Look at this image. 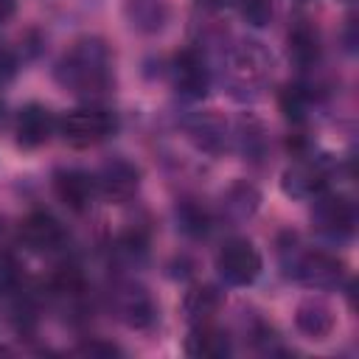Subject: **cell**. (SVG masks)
Wrapping results in <instances>:
<instances>
[{"instance_id":"6da1fadb","label":"cell","mask_w":359,"mask_h":359,"mask_svg":"<svg viewBox=\"0 0 359 359\" xmlns=\"http://www.w3.org/2000/svg\"><path fill=\"white\" fill-rule=\"evenodd\" d=\"M59 81L76 95H101L112 84V59L104 42L81 39L76 42L56 67Z\"/></svg>"},{"instance_id":"7a4b0ae2","label":"cell","mask_w":359,"mask_h":359,"mask_svg":"<svg viewBox=\"0 0 359 359\" xmlns=\"http://www.w3.org/2000/svg\"><path fill=\"white\" fill-rule=\"evenodd\" d=\"M118 121L112 112L101 109V107H81L73 109L62 118L59 132L65 137V143H70L73 149H90L104 143L109 135H115Z\"/></svg>"},{"instance_id":"3957f363","label":"cell","mask_w":359,"mask_h":359,"mask_svg":"<svg viewBox=\"0 0 359 359\" xmlns=\"http://www.w3.org/2000/svg\"><path fill=\"white\" fill-rule=\"evenodd\" d=\"M266 76H269V56L264 53V48H258V42H247L230 53L227 81L236 98L258 95V90L266 84Z\"/></svg>"},{"instance_id":"277c9868","label":"cell","mask_w":359,"mask_h":359,"mask_svg":"<svg viewBox=\"0 0 359 359\" xmlns=\"http://www.w3.org/2000/svg\"><path fill=\"white\" fill-rule=\"evenodd\" d=\"M216 269L230 286H250L261 275V252L247 238H230L216 255Z\"/></svg>"},{"instance_id":"5b68a950","label":"cell","mask_w":359,"mask_h":359,"mask_svg":"<svg viewBox=\"0 0 359 359\" xmlns=\"http://www.w3.org/2000/svg\"><path fill=\"white\" fill-rule=\"evenodd\" d=\"M171 84L188 101H196V98H202L208 93L210 73H208V65H205L199 50L185 48V50H180L174 56V62H171Z\"/></svg>"},{"instance_id":"8992f818","label":"cell","mask_w":359,"mask_h":359,"mask_svg":"<svg viewBox=\"0 0 359 359\" xmlns=\"http://www.w3.org/2000/svg\"><path fill=\"white\" fill-rule=\"evenodd\" d=\"M20 241L31 252H53L65 244V227L45 210H34L20 224Z\"/></svg>"},{"instance_id":"52a82bcc","label":"cell","mask_w":359,"mask_h":359,"mask_svg":"<svg viewBox=\"0 0 359 359\" xmlns=\"http://www.w3.org/2000/svg\"><path fill=\"white\" fill-rule=\"evenodd\" d=\"M294 278L311 289H331L342 280V261L328 252H306L294 264Z\"/></svg>"},{"instance_id":"ba28073f","label":"cell","mask_w":359,"mask_h":359,"mask_svg":"<svg viewBox=\"0 0 359 359\" xmlns=\"http://www.w3.org/2000/svg\"><path fill=\"white\" fill-rule=\"evenodd\" d=\"M323 188H325V168L311 157H300L283 171V191L289 196L314 199L323 194Z\"/></svg>"},{"instance_id":"9c48e42d","label":"cell","mask_w":359,"mask_h":359,"mask_svg":"<svg viewBox=\"0 0 359 359\" xmlns=\"http://www.w3.org/2000/svg\"><path fill=\"white\" fill-rule=\"evenodd\" d=\"M314 222L317 227L331 238H348L353 233V205L342 196H317L314 205Z\"/></svg>"},{"instance_id":"30bf717a","label":"cell","mask_w":359,"mask_h":359,"mask_svg":"<svg viewBox=\"0 0 359 359\" xmlns=\"http://www.w3.org/2000/svg\"><path fill=\"white\" fill-rule=\"evenodd\" d=\"M56 129V121H53V112L42 104H28L20 109L17 115V143L22 149H39L50 140Z\"/></svg>"},{"instance_id":"8fae6325","label":"cell","mask_w":359,"mask_h":359,"mask_svg":"<svg viewBox=\"0 0 359 359\" xmlns=\"http://www.w3.org/2000/svg\"><path fill=\"white\" fill-rule=\"evenodd\" d=\"M137 182H140L137 168L123 157H115V160L101 165L98 185H101V194L107 199H112V202H126L129 196H135Z\"/></svg>"},{"instance_id":"7c38bea8","label":"cell","mask_w":359,"mask_h":359,"mask_svg":"<svg viewBox=\"0 0 359 359\" xmlns=\"http://www.w3.org/2000/svg\"><path fill=\"white\" fill-rule=\"evenodd\" d=\"M53 188H56V196L76 213H84L93 205V196H95V180L87 171H79V168L59 171L53 177Z\"/></svg>"},{"instance_id":"4fadbf2b","label":"cell","mask_w":359,"mask_h":359,"mask_svg":"<svg viewBox=\"0 0 359 359\" xmlns=\"http://www.w3.org/2000/svg\"><path fill=\"white\" fill-rule=\"evenodd\" d=\"M118 311H121L123 323L132 325V328H149L154 323V317H157L154 300H151V294L143 286H126L121 292Z\"/></svg>"},{"instance_id":"5bb4252c","label":"cell","mask_w":359,"mask_h":359,"mask_svg":"<svg viewBox=\"0 0 359 359\" xmlns=\"http://www.w3.org/2000/svg\"><path fill=\"white\" fill-rule=\"evenodd\" d=\"M185 351L191 356H202V359H222L230 353V339L224 331L213 328L210 323L194 325V331L185 339Z\"/></svg>"},{"instance_id":"9a60e30c","label":"cell","mask_w":359,"mask_h":359,"mask_svg":"<svg viewBox=\"0 0 359 359\" xmlns=\"http://www.w3.org/2000/svg\"><path fill=\"white\" fill-rule=\"evenodd\" d=\"M297 328L311 339H325L334 328V314L323 300H303L294 311Z\"/></svg>"},{"instance_id":"2e32d148","label":"cell","mask_w":359,"mask_h":359,"mask_svg":"<svg viewBox=\"0 0 359 359\" xmlns=\"http://www.w3.org/2000/svg\"><path fill=\"white\" fill-rule=\"evenodd\" d=\"M219 306H222V297H219V292L210 289V286H196V289H191V292L185 294V300H182V311H185V317H188L194 325L210 323L213 314L219 311Z\"/></svg>"},{"instance_id":"e0dca14e","label":"cell","mask_w":359,"mask_h":359,"mask_svg":"<svg viewBox=\"0 0 359 359\" xmlns=\"http://www.w3.org/2000/svg\"><path fill=\"white\" fill-rule=\"evenodd\" d=\"M289 56L300 65V67H311L320 59V36L311 25L297 22L289 31Z\"/></svg>"},{"instance_id":"ac0fdd59","label":"cell","mask_w":359,"mask_h":359,"mask_svg":"<svg viewBox=\"0 0 359 359\" xmlns=\"http://www.w3.org/2000/svg\"><path fill=\"white\" fill-rule=\"evenodd\" d=\"M129 17L135 28L157 31L165 20V6L163 0H129Z\"/></svg>"},{"instance_id":"d6986e66","label":"cell","mask_w":359,"mask_h":359,"mask_svg":"<svg viewBox=\"0 0 359 359\" xmlns=\"http://www.w3.org/2000/svg\"><path fill=\"white\" fill-rule=\"evenodd\" d=\"M280 109H283V115L289 121L300 123L306 118V95H303V90L300 87H286L280 93Z\"/></svg>"},{"instance_id":"ffe728a7","label":"cell","mask_w":359,"mask_h":359,"mask_svg":"<svg viewBox=\"0 0 359 359\" xmlns=\"http://www.w3.org/2000/svg\"><path fill=\"white\" fill-rule=\"evenodd\" d=\"M241 11H244V17L252 25H264L269 20V14H272V3L269 0H244L241 3Z\"/></svg>"},{"instance_id":"44dd1931","label":"cell","mask_w":359,"mask_h":359,"mask_svg":"<svg viewBox=\"0 0 359 359\" xmlns=\"http://www.w3.org/2000/svg\"><path fill=\"white\" fill-rule=\"evenodd\" d=\"M180 219H182V230H188L194 236H202L208 230V216L202 210H196V208H182Z\"/></svg>"},{"instance_id":"7402d4cb","label":"cell","mask_w":359,"mask_h":359,"mask_svg":"<svg viewBox=\"0 0 359 359\" xmlns=\"http://www.w3.org/2000/svg\"><path fill=\"white\" fill-rule=\"evenodd\" d=\"M17 280H20V269H17L14 258L0 252V289H11Z\"/></svg>"},{"instance_id":"603a6c76","label":"cell","mask_w":359,"mask_h":359,"mask_svg":"<svg viewBox=\"0 0 359 359\" xmlns=\"http://www.w3.org/2000/svg\"><path fill=\"white\" fill-rule=\"evenodd\" d=\"M14 73H17V59H14V53L0 45V84H6Z\"/></svg>"},{"instance_id":"cb8c5ba5","label":"cell","mask_w":359,"mask_h":359,"mask_svg":"<svg viewBox=\"0 0 359 359\" xmlns=\"http://www.w3.org/2000/svg\"><path fill=\"white\" fill-rule=\"evenodd\" d=\"M79 353H87V356H112V353H121L115 345H104V342H90V345H81Z\"/></svg>"},{"instance_id":"d4e9b609","label":"cell","mask_w":359,"mask_h":359,"mask_svg":"<svg viewBox=\"0 0 359 359\" xmlns=\"http://www.w3.org/2000/svg\"><path fill=\"white\" fill-rule=\"evenodd\" d=\"M17 8V0H0V22H6Z\"/></svg>"},{"instance_id":"484cf974","label":"cell","mask_w":359,"mask_h":359,"mask_svg":"<svg viewBox=\"0 0 359 359\" xmlns=\"http://www.w3.org/2000/svg\"><path fill=\"white\" fill-rule=\"evenodd\" d=\"M205 3H213V6H222V3H227V0H205Z\"/></svg>"},{"instance_id":"4316f807","label":"cell","mask_w":359,"mask_h":359,"mask_svg":"<svg viewBox=\"0 0 359 359\" xmlns=\"http://www.w3.org/2000/svg\"><path fill=\"white\" fill-rule=\"evenodd\" d=\"M0 121H3V104H0Z\"/></svg>"}]
</instances>
